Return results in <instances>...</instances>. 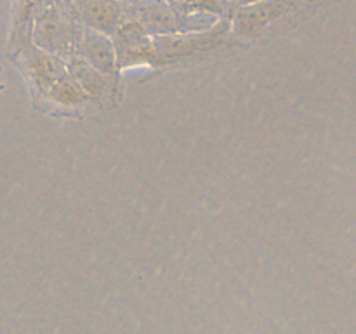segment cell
I'll use <instances>...</instances> for the list:
<instances>
[{
  "label": "cell",
  "instance_id": "obj_1",
  "mask_svg": "<svg viewBox=\"0 0 356 334\" xmlns=\"http://www.w3.org/2000/svg\"><path fill=\"white\" fill-rule=\"evenodd\" d=\"M124 14L138 21L153 37L204 31L216 24L212 19H207V16L188 14L179 6H170L162 0H131Z\"/></svg>",
  "mask_w": 356,
  "mask_h": 334
},
{
  "label": "cell",
  "instance_id": "obj_2",
  "mask_svg": "<svg viewBox=\"0 0 356 334\" xmlns=\"http://www.w3.org/2000/svg\"><path fill=\"white\" fill-rule=\"evenodd\" d=\"M79 30L80 28H75V24L70 23L68 17L58 7L51 6L35 16L33 30H31V35L35 37L33 45L68 61L70 56L75 54L76 51Z\"/></svg>",
  "mask_w": 356,
  "mask_h": 334
},
{
  "label": "cell",
  "instance_id": "obj_3",
  "mask_svg": "<svg viewBox=\"0 0 356 334\" xmlns=\"http://www.w3.org/2000/svg\"><path fill=\"white\" fill-rule=\"evenodd\" d=\"M228 31V23L221 21L214 26L204 31H188V33L160 35L153 37V49H155V65L177 61L181 58L200 52L204 49L212 47L222 40Z\"/></svg>",
  "mask_w": 356,
  "mask_h": 334
},
{
  "label": "cell",
  "instance_id": "obj_4",
  "mask_svg": "<svg viewBox=\"0 0 356 334\" xmlns=\"http://www.w3.org/2000/svg\"><path fill=\"white\" fill-rule=\"evenodd\" d=\"M115 45H117L118 66L141 65L149 63L155 65V49H153V38L141 24L132 17L124 14V21L115 31Z\"/></svg>",
  "mask_w": 356,
  "mask_h": 334
},
{
  "label": "cell",
  "instance_id": "obj_5",
  "mask_svg": "<svg viewBox=\"0 0 356 334\" xmlns=\"http://www.w3.org/2000/svg\"><path fill=\"white\" fill-rule=\"evenodd\" d=\"M75 52H79L101 75L117 84L120 66H118L117 45L111 40L110 35L99 33V31L89 30V28H80Z\"/></svg>",
  "mask_w": 356,
  "mask_h": 334
},
{
  "label": "cell",
  "instance_id": "obj_6",
  "mask_svg": "<svg viewBox=\"0 0 356 334\" xmlns=\"http://www.w3.org/2000/svg\"><path fill=\"white\" fill-rule=\"evenodd\" d=\"M70 3L80 24L99 33L115 35L124 21V9L117 0H70Z\"/></svg>",
  "mask_w": 356,
  "mask_h": 334
},
{
  "label": "cell",
  "instance_id": "obj_7",
  "mask_svg": "<svg viewBox=\"0 0 356 334\" xmlns=\"http://www.w3.org/2000/svg\"><path fill=\"white\" fill-rule=\"evenodd\" d=\"M21 51H23L24 68H26L31 82L37 86V89L42 94L47 96L52 87L68 73L66 61L58 56L42 51L33 44L24 45Z\"/></svg>",
  "mask_w": 356,
  "mask_h": 334
},
{
  "label": "cell",
  "instance_id": "obj_8",
  "mask_svg": "<svg viewBox=\"0 0 356 334\" xmlns=\"http://www.w3.org/2000/svg\"><path fill=\"white\" fill-rule=\"evenodd\" d=\"M292 0H263L247 7H238L235 10V24L240 33H254L271 23L273 19L287 13Z\"/></svg>",
  "mask_w": 356,
  "mask_h": 334
},
{
  "label": "cell",
  "instance_id": "obj_9",
  "mask_svg": "<svg viewBox=\"0 0 356 334\" xmlns=\"http://www.w3.org/2000/svg\"><path fill=\"white\" fill-rule=\"evenodd\" d=\"M66 68H68V75L89 94L90 100L96 97H106L111 94V87L115 86L110 79L101 75L94 66H90L79 52L70 56L66 61Z\"/></svg>",
  "mask_w": 356,
  "mask_h": 334
},
{
  "label": "cell",
  "instance_id": "obj_10",
  "mask_svg": "<svg viewBox=\"0 0 356 334\" xmlns=\"http://www.w3.org/2000/svg\"><path fill=\"white\" fill-rule=\"evenodd\" d=\"M40 0H16V14H14V28H13V42L10 44L19 51L26 40L28 31L31 30V23L37 16V7Z\"/></svg>",
  "mask_w": 356,
  "mask_h": 334
},
{
  "label": "cell",
  "instance_id": "obj_11",
  "mask_svg": "<svg viewBox=\"0 0 356 334\" xmlns=\"http://www.w3.org/2000/svg\"><path fill=\"white\" fill-rule=\"evenodd\" d=\"M52 101L56 103L63 104V106L68 108H75V106H82L86 104L87 101H90L89 94L72 79V77L66 73L58 84L51 89V93L47 94Z\"/></svg>",
  "mask_w": 356,
  "mask_h": 334
},
{
  "label": "cell",
  "instance_id": "obj_12",
  "mask_svg": "<svg viewBox=\"0 0 356 334\" xmlns=\"http://www.w3.org/2000/svg\"><path fill=\"white\" fill-rule=\"evenodd\" d=\"M229 6L232 3L228 0H186L179 7L188 14H202V16H207V14L218 16L219 14L221 16V14L229 13Z\"/></svg>",
  "mask_w": 356,
  "mask_h": 334
},
{
  "label": "cell",
  "instance_id": "obj_13",
  "mask_svg": "<svg viewBox=\"0 0 356 334\" xmlns=\"http://www.w3.org/2000/svg\"><path fill=\"white\" fill-rule=\"evenodd\" d=\"M228 2L236 7H247V6H252V3L263 2V0H228Z\"/></svg>",
  "mask_w": 356,
  "mask_h": 334
},
{
  "label": "cell",
  "instance_id": "obj_14",
  "mask_svg": "<svg viewBox=\"0 0 356 334\" xmlns=\"http://www.w3.org/2000/svg\"><path fill=\"white\" fill-rule=\"evenodd\" d=\"M170 3H174V6H183L184 2H186V0H169Z\"/></svg>",
  "mask_w": 356,
  "mask_h": 334
}]
</instances>
